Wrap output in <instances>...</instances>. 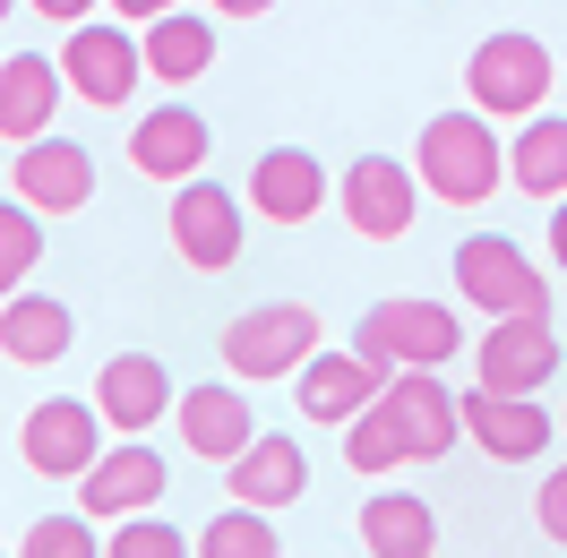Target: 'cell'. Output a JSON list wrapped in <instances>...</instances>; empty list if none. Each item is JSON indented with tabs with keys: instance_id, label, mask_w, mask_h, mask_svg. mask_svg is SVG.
I'll list each match as a JSON object with an SVG mask.
<instances>
[{
	"instance_id": "8fae6325",
	"label": "cell",
	"mask_w": 567,
	"mask_h": 558,
	"mask_svg": "<svg viewBox=\"0 0 567 558\" xmlns=\"http://www.w3.org/2000/svg\"><path fill=\"white\" fill-rule=\"evenodd\" d=\"M456 413H464V438L491 455V464H542L550 438H559L550 404H533V395H491V386H473V395H456Z\"/></svg>"
},
{
	"instance_id": "d590c367",
	"label": "cell",
	"mask_w": 567,
	"mask_h": 558,
	"mask_svg": "<svg viewBox=\"0 0 567 558\" xmlns=\"http://www.w3.org/2000/svg\"><path fill=\"white\" fill-rule=\"evenodd\" d=\"M9 9H18V0H0V27H9Z\"/></svg>"
},
{
	"instance_id": "603a6c76",
	"label": "cell",
	"mask_w": 567,
	"mask_h": 558,
	"mask_svg": "<svg viewBox=\"0 0 567 558\" xmlns=\"http://www.w3.org/2000/svg\"><path fill=\"white\" fill-rule=\"evenodd\" d=\"M70 335H78V318L52 292H9L0 301V361H18V370H52L70 352Z\"/></svg>"
},
{
	"instance_id": "9c48e42d",
	"label": "cell",
	"mask_w": 567,
	"mask_h": 558,
	"mask_svg": "<svg viewBox=\"0 0 567 558\" xmlns=\"http://www.w3.org/2000/svg\"><path fill=\"white\" fill-rule=\"evenodd\" d=\"M336 207H344V224H353L361 241H404L413 215H422V180H413V164H395V155H353L344 180H336Z\"/></svg>"
},
{
	"instance_id": "f546056e",
	"label": "cell",
	"mask_w": 567,
	"mask_h": 558,
	"mask_svg": "<svg viewBox=\"0 0 567 558\" xmlns=\"http://www.w3.org/2000/svg\"><path fill=\"white\" fill-rule=\"evenodd\" d=\"M104 558H189V533H173V524L146 507V516H121V524H112Z\"/></svg>"
},
{
	"instance_id": "277c9868",
	"label": "cell",
	"mask_w": 567,
	"mask_h": 558,
	"mask_svg": "<svg viewBox=\"0 0 567 558\" xmlns=\"http://www.w3.org/2000/svg\"><path fill=\"white\" fill-rule=\"evenodd\" d=\"M319 310L310 301H258V310H241L233 327H224V370L241 386H267V379H292L310 352H319Z\"/></svg>"
},
{
	"instance_id": "484cf974",
	"label": "cell",
	"mask_w": 567,
	"mask_h": 558,
	"mask_svg": "<svg viewBox=\"0 0 567 558\" xmlns=\"http://www.w3.org/2000/svg\"><path fill=\"white\" fill-rule=\"evenodd\" d=\"M189 558H284V541L258 507H215V524L189 541Z\"/></svg>"
},
{
	"instance_id": "83f0119b",
	"label": "cell",
	"mask_w": 567,
	"mask_h": 558,
	"mask_svg": "<svg viewBox=\"0 0 567 558\" xmlns=\"http://www.w3.org/2000/svg\"><path fill=\"white\" fill-rule=\"evenodd\" d=\"M344 464H353V473H404V464H413L404 438H395V421H388V404H370V413L344 421Z\"/></svg>"
},
{
	"instance_id": "7c38bea8",
	"label": "cell",
	"mask_w": 567,
	"mask_h": 558,
	"mask_svg": "<svg viewBox=\"0 0 567 558\" xmlns=\"http://www.w3.org/2000/svg\"><path fill=\"white\" fill-rule=\"evenodd\" d=\"M164 455L146 447V438H121V447H104L86 473H78V507L95 524H121V516H146L155 498H164Z\"/></svg>"
},
{
	"instance_id": "5bb4252c",
	"label": "cell",
	"mask_w": 567,
	"mask_h": 558,
	"mask_svg": "<svg viewBox=\"0 0 567 558\" xmlns=\"http://www.w3.org/2000/svg\"><path fill=\"white\" fill-rule=\"evenodd\" d=\"M173 404H181V386L155 352H112L104 370H95V413H104V430H121V438H146Z\"/></svg>"
},
{
	"instance_id": "d6986e66",
	"label": "cell",
	"mask_w": 567,
	"mask_h": 558,
	"mask_svg": "<svg viewBox=\"0 0 567 558\" xmlns=\"http://www.w3.org/2000/svg\"><path fill=\"white\" fill-rule=\"evenodd\" d=\"M173 421H181V447H189V455H207V464H233V455H241L249 438H258V413H249L241 379H233V386H224V379L181 386Z\"/></svg>"
},
{
	"instance_id": "e0dca14e",
	"label": "cell",
	"mask_w": 567,
	"mask_h": 558,
	"mask_svg": "<svg viewBox=\"0 0 567 558\" xmlns=\"http://www.w3.org/2000/svg\"><path fill=\"white\" fill-rule=\"evenodd\" d=\"M395 370H379V361H361V352H310L301 361V386H292V404L310 421H327V430H344L353 413H370L379 395H388Z\"/></svg>"
},
{
	"instance_id": "30bf717a",
	"label": "cell",
	"mask_w": 567,
	"mask_h": 558,
	"mask_svg": "<svg viewBox=\"0 0 567 558\" xmlns=\"http://www.w3.org/2000/svg\"><path fill=\"white\" fill-rule=\"evenodd\" d=\"M550 379H559V327L550 318H491V335H473V386L542 395Z\"/></svg>"
},
{
	"instance_id": "836d02e7",
	"label": "cell",
	"mask_w": 567,
	"mask_h": 558,
	"mask_svg": "<svg viewBox=\"0 0 567 558\" xmlns=\"http://www.w3.org/2000/svg\"><path fill=\"white\" fill-rule=\"evenodd\" d=\"M215 18H267V9H276V0H207Z\"/></svg>"
},
{
	"instance_id": "7402d4cb",
	"label": "cell",
	"mask_w": 567,
	"mask_h": 558,
	"mask_svg": "<svg viewBox=\"0 0 567 558\" xmlns=\"http://www.w3.org/2000/svg\"><path fill=\"white\" fill-rule=\"evenodd\" d=\"M138 61L155 86H198L215 70V18L198 9H164L155 27H138Z\"/></svg>"
},
{
	"instance_id": "3957f363",
	"label": "cell",
	"mask_w": 567,
	"mask_h": 558,
	"mask_svg": "<svg viewBox=\"0 0 567 558\" xmlns=\"http://www.w3.org/2000/svg\"><path fill=\"white\" fill-rule=\"evenodd\" d=\"M550 78L559 70H550L542 35H482L473 61H464V104L482 121H533L550 104Z\"/></svg>"
},
{
	"instance_id": "cb8c5ba5",
	"label": "cell",
	"mask_w": 567,
	"mask_h": 558,
	"mask_svg": "<svg viewBox=\"0 0 567 558\" xmlns=\"http://www.w3.org/2000/svg\"><path fill=\"white\" fill-rule=\"evenodd\" d=\"M361 550L370 558H439V516H430V498H413V489L361 498Z\"/></svg>"
},
{
	"instance_id": "d4e9b609",
	"label": "cell",
	"mask_w": 567,
	"mask_h": 558,
	"mask_svg": "<svg viewBox=\"0 0 567 558\" xmlns=\"http://www.w3.org/2000/svg\"><path fill=\"white\" fill-rule=\"evenodd\" d=\"M507 180H516L525 198H550V207L567 198V121H559V112H533L525 130H516V146H507Z\"/></svg>"
},
{
	"instance_id": "8992f818",
	"label": "cell",
	"mask_w": 567,
	"mask_h": 558,
	"mask_svg": "<svg viewBox=\"0 0 567 558\" xmlns=\"http://www.w3.org/2000/svg\"><path fill=\"white\" fill-rule=\"evenodd\" d=\"M18 455L35 482H78L95 455H104V413L95 395H43L35 413L18 421Z\"/></svg>"
},
{
	"instance_id": "2e32d148",
	"label": "cell",
	"mask_w": 567,
	"mask_h": 558,
	"mask_svg": "<svg viewBox=\"0 0 567 558\" xmlns=\"http://www.w3.org/2000/svg\"><path fill=\"white\" fill-rule=\"evenodd\" d=\"M336 189H327V164L310 155V146H267L258 164H249V189H241V207H258L267 224H310V215L327 207Z\"/></svg>"
},
{
	"instance_id": "8d00e7d4",
	"label": "cell",
	"mask_w": 567,
	"mask_h": 558,
	"mask_svg": "<svg viewBox=\"0 0 567 558\" xmlns=\"http://www.w3.org/2000/svg\"><path fill=\"white\" fill-rule=\"evenodd\" d=\"M0 558H9V550H0Z\"/></svg>"
},
{
	"instance_id": "ffe728a7",
	"label": "cell",
	"mask_w": 567,
	"mask_h": 558,
	"mask_svg": "<svg viewBox=\"0 0 567 558\" xmlns=\"http://www.w3.org/2000/svg\"><path fill=\"white\" fill-rule=\"evenodd\" d=\"M207 146H215V130L189 104H155L138 130H130V164H138L146 180H173L181 189V180L207 173Z\"/></svg>"
},
{
	"instance_id": "ba28073f",
	"label": "cell",
	"mask_w": 567,
	"mask_h": 558,
	"mask_svg": "<svg viewBox=\"0 0 567 558\" xmlns=\"http://www.w3.org/2000/svg\"><path fill=\"white\" fill-rule=\"evenodd\" d=\"M164 232H173L181 267H198V276H233V267H241L249 215H241V198H233L224 180H181V198H173V215H164Z\"/></svg>"
},
{
	"instance_id": "44dd1931",
	"label": "cell",
	"mask_w": 567,
	"mask_h": 558,
	"mask_svg": "<svg viewBox=\"0 0 567 558\" xmlns=\"http://www.w3.org/2000/svg\"><path fill=\"white\" fill-rule=\"evenodd\" d=\"M301 489H310V455L292 447V438H267V430L224 464V498H233V507H258V516L292 507Z\"/></svg>"
},
{
	"instance_id": "1f68e13d",
	"label": "cell",
	"mask_w": 567,
	"mask_h": 558,
	"mask_svg": "<svg viewBox=\"0 0 567 558\" xmlns=\"http://www.w3.org/2000/svg\"><path fill=\"white\" fill-rule=\"evenodd\" d=\"M35 18H52V27H86L95 18V0H27Z\"/></svg>"
},
{
	"instance_id": "4dcf8cb0",
	"label": "cell",
	"mask_w": 567,
	"mask_h": 558,
	"mask_svg": "<svg viewBox=\"0 0 567 558\" xmlns=\"http://www.w3.org/2000/svg\"><path fill=\"white\" fill-rule=\"evenodd\" d=\"M533 524H542V541H559V550H567V464H559V473H542V489H533Z\"/></svg>"
},
{
	"instance_id": "f1b7e54d",
	"label": "cell",
	"mask_w": 567,
	"mask_h": 558,
	"mask_svg": "<svg viewBox=\"0 0 567 558\" xmlns=\"http://www.w3.org/2000/svg\"><path fill=\"white\" fill-rule=\"evenodd\" d=\"M18 558H104L95 516H86V507H70V516H35V524H27V541H18Z\"/></svg>"
},
{
	"instance_id": "6da1fadb",
	"label": "cell",
	"mask_w": 567,
	"mask_h": 558,
	"mask_svg": "<svg viewBox=\"0 0 567 558\" xmlns=\"http://www.w3.org/2000/svg\"><path fill=\"white\" fill-rule=\"evenodd\" d=\"M498 173H507V155L482 112H430L422 146H413V180L430 207H482V198H498Z\"/></svg>"
},
{
	"instance_id": "e575fe53",
	"label": "cell",
	"mask_w": 567,
	"mask_h": 558,
	"mask_svg": "<svg viewBox=\"0 0 567 558\" xmlns=\"http://www.w3.org/2000/svg\"><path fill=\"white\" fill-rule=\"evenodd\" d=\"M550 258H559V267H567V198H559V207H550Z\"/></svg>"
},
{
	"instance_id": "4fadbf2b",
	"label": "cell",
	"mask_w": 567,
	"mask_h": 558,
	"mask_svg": "<svg viewBox=\"0 0 567 558\" xmlns=\"http://www.w3.org/2000/svg\"><path fill=\"white\" fill-rule=\"evenodd\" d=\"M9 198H27L35 215H78L95 198V155L61 130H43L35 146H18V164H9Z\"/></svg>"
},
{
	"instance_id": "5b68a950",
	"label": "cell",
	"mask_w": 567,
	"mask_h": 558,
	"mask_svg": "<svg viewBox=\"0 0 567 558\" xmlns=\"http://www.w3.org/2000/svg\"><path fill=\"white\" fill-rule=\"evenodd\" d=\"M456 292L482 318H550V276L525 267V249L498 241V232H473L456 241Z\"/></svg>"
},
{
	"instance_id": "7a4b0ae2",
	"label": "cell",
	"mask_w": 567,
	"mask_h": 558,
	"mask_svg": "<svg viewBox=\"0 0 567 558\" xmlns=\"http://www.w3.org/2000/svg\"><path fill=\"white\" fill-rule=\"evenodd\" d=\"M353 352L379 361V370H447L464 352V327H456V310H439L422 292H395V301H370V310H361Z\"/></svg>"
},
{
	"instance_id": "4316f807",
	"label": "cell",
	"mask_w": 567,
	"mask_h": 558,
	"mask_svg": "<svg viewBox=\"0 0 567 558\" xmlns=\"http://www.w3.org/2000/svg\"><path fill=\"white\" fill-rule=\"evenodd\" d=\"M43 267V215L27 198H0V301L27 292V276Z\"/></svg>"
},
{
	"instance_id": "9a60e30c",
	"label": "cell",
	"mask_w": 567,
	"mask_h": 558,
	"mask_svg": "<svg viewBox=\"0 0 567 558\" xmlns=\"http://www.w3.org/2000/svg\"><path fill=\"white\" fill-rule=\"evenodd\" d=\"M379 404H388V421H395V438H404L413 464H439L464 438V413H456V395L439 386V370H395Z\"/></svg>"
},
{
	"instance_id": "ac0fdd59",
	"label": "cell",
	"mask_w": 567,
	"mask_h": 558,
	"mask_svg": "<svg viewBox=\"0 0 567 558\" xmlns=\"http://www.w3.org/2000/svg\"><path fill=\"white\" fill-rule=\"evenodd\" d=\"M61 95H70V78L52 52H0V138L9 146H35L61 121Z\"/></svg>"
},
{
	"instance_id": "d6a6232c",
	"label": "cell",
	"mask_w": 567,
	"mask_h": 558,
	"mask_svg": "<svg viewBox=\"0 0 567 558\" xmlns=\"http://www.w3.org/2000/svg\"><path fill=\"white\" fill-rule=\"evenodd\" d=\"M164 9H181V0H112V18H121V27H155Z\"/></svg>"
},
{
	"instance_id": "52a82bcc",
	"label": "cell",
	"mask_w": 567,
	"mask_h": 558,
	"mask_svg": "<svg viewBox=\"0 0 567 558\" xmlns=\"http://www.w3.org/2000/svg\"><path fill=\"white\" fill-rule=\"evenodd\" d=\"M52 61H61V78H70V95H78V104H95V112H121L146 86L138 35H130V27H104V18L70 27V43H61Z\"/></svg>"
}]
</instances>
